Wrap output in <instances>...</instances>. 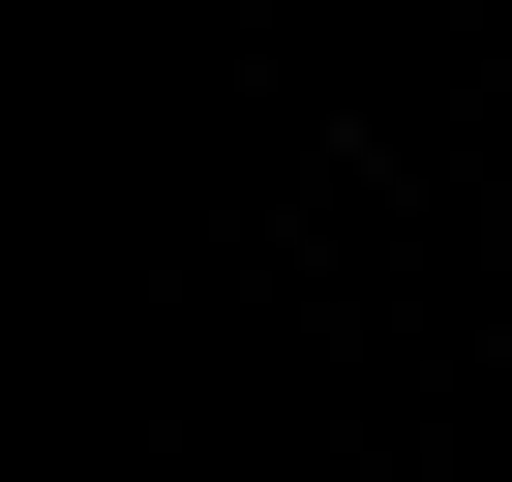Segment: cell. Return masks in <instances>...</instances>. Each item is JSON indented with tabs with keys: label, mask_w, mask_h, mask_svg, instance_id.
Returning a JSON list of instances; mask_svg holds the SVG:
<instances>
[]
</instances>
